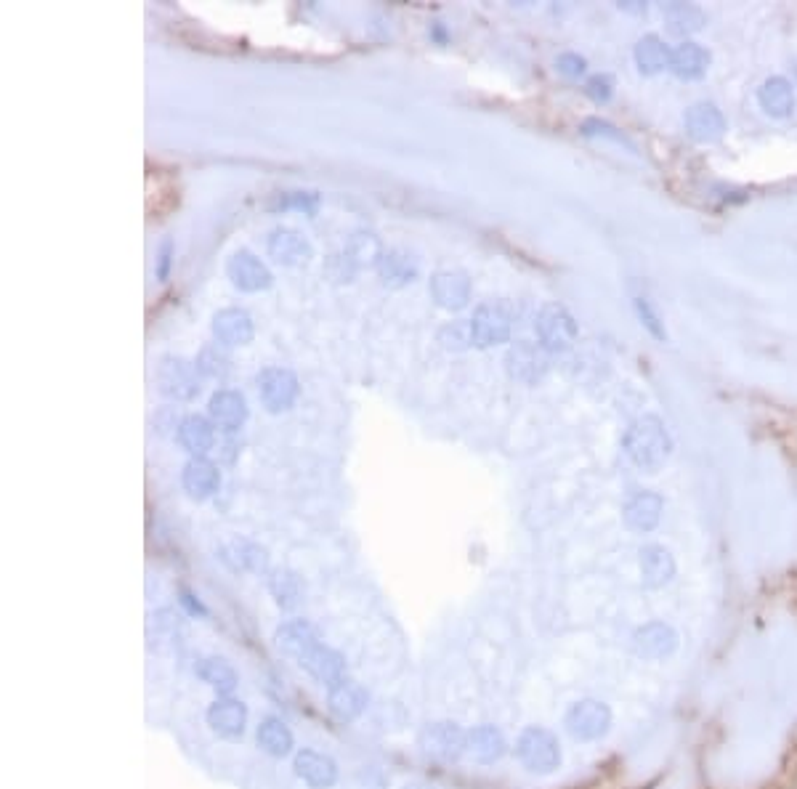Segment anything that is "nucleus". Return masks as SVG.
I'll use <instances>...</instances> for the list:
<instances>
[{"mask_svg":"<svg viewBox=\"0 0 797 789\" xmlns=\"http://www.w3.org/2000/svg\"><path fill=\"white\" fill-rule=\"evenodd\" d=\"M622 447H625L627 457L646 473L662 471L673 455V439L657 415H643L635 423H630L625 439H622Z\"/></svg>","mask_w":797,"mask_h":789,"instance_id":"1","label":"nucleus"},{"mask_svg":"<svg viewBox=\"0 0 797 789\" xmlns=\"http://www.w3.org/2000/svg\"><path fill=\"white\" fill-rule=\"evenodd\" d=\"M516 758L529 774L548 776L561 766V744L553 731L542 726H529L521 731L516 742Z\"/></svg>","mask_w":797,"mask_h":789,"instance_id":"2","label":"nucleus"},{"mask_svg":"<svg viewBox=\"0 0 797 789\" xmlns=\"http://www.w3.org/2000/svg\"><path fill=\"white\" fill-rule=\"evenodd\" d=\"M471 335L473 346L479 349H492L500 343L511 341L513 330V306L508 301H487L473 311Z\"/></svg>","mask_w":797,"mask_h":789,"instance_id":"3","label":"nucleus"},{"mask_svg":"<svg viewBox=\"0 0 797 789\" xmlns=\"http://www.w3.org/2000/svg\"><path fill=\"white\" fill-rule=\"evenodd\" d=\"M202 375L184 356H163L157 364V391L173 402H192L200 394Z\"/></svg>","mask_w":797,"mask_h":789,"instance_id":"4","label":"nucleus"},{"mask_svg":"<svg viewBox=\"0 0 797 789\" xmlns=\"http://www.w3.org/2000/svg\"><path fill=\"white\" fill-rule=\"evenodd\" d=\"M612 707L601 699H580L564 715L566 731L577 742H598L612 731Z\"/></svg>","mask_w":797,"mask_h":789,"instance_id":"5","label":"nucleus"},{"mask_svg":"<svg viewBox=\"0 0 797 789\" xmlns=\"http://www.w3.org/2000/svg\"><path fill=\"white\" fill-rule=\"evenodd\" d=\"M418 744L428 758L452 763V760H460L468 752V731H463L457 723H449V720L428 723L420 731Z\"/></svg>","mask_w":797,"mask_h":789,"instance_id":"6","label":"nucleus"},{"mask_svg":"<svg viewBox=\"0 0 797 789\" xmlns=\"http://www.w3.org/2000/svg\"><path fill=\"white\" fill-rule=\"evenodd\" d=\"M534 327L545 351H566L577 341V322L561 303H545Z\"/></svg>","mask_w":797,"mask_h":789,"instance_id":"7","label":"nucleus"},{"mask_svg":"<svg viewBox=\"0 0 797 789\" xmlns=\"http://www.w3.org/2000/svg\"><path fill=\"white\" fill-rule=\"evenodd\" d=\"M681 646V635L667 622H646L633 633V654L646 662L670 659Z\"/></svg>","mask_w":797,"mask_h":789,"instance_id":"8","label":"nucleus"},{"mask_svg":"<svg viewBox=\"0 0 797 789\" xmlns=\"http://www.w3.org/2000/svg\"><path fill=\"white\" fill-rule=\"evenodd\" d=\"M256 388L269 412H285L298 396V378L287 367H264L256 375Z\"/></svg>","mask_w":797,"mask_h":789,"instance_id":"9","label":"nucleus"},{"mask_svg":"<svg viewBox=\"0 0 797 789\" xmlns=\"http://www.w3.org/2000/svg\"><path fill=\"white\" fill-rule=\"evenodd\" d=\"M505 370L511 375L513 380L519 383H527V386H534L545 378L548 372V351L542 343H532V341H519L513 343L508 354H505Z\"/></svg>","mask_w":797,"mask_h":789,"instance_id":"10","label":"nucleus"},{"mask_svg":"<svg viewBox=\"0 0 797 789\" xmlns=\"http://www.w3.org/2000/svg\"><path fill=\"white\" fill-rule=\"evenodd\" d=\"M226 277L232 279V285L242 293H261L269 290L274 277H271L269 266L250 250H237L226 261Z\"/></svg>","mask_w":797,"mask_h":789,"instance_id":"11","label":"nucleus"},{"mask_svg":"<svg viewBox=\"0 0 797 789\" xmlns=\"http://www.w3.org/2000/svg\"><path fill=\"white\" fill-rule=\"evenodd\" d=\"M266 250L282 266H303L314 258V248L311 242L303 237L301 232H295L290 226H277L271 229L269 240H266Z\"/></svg>","mask_w":797,"mask_h":789,"instance_id":"12","label":"nucleus"},{"mask_svg":"<svg viewBox=\"0 0 797 789\" xmlns=\"http://www.w3.org/2000/svg\"><path fill=\"white\" fill-rule=\"evenodd\" d=\"M208 412L213 426L221 428V431H240L248 420V402L240 391H232V388H218L216 394L210 396L208 402Z\"/></svg>","mask_w":797,"mask_h":789,"instance_id":"13","label":"nucleus"},{"mask_svg":"<svg viewBox=\"0 0 797 789\" xmlns=\"http://www.w3.org/2000/svg\"><path fill=\"white\" fill-rule=\"evenodd\" d=\"M431 295L442 309L457 311L471 301V277L460 269H447L434 274L431 279Z\"/></svg>","mask_w":797,"mask_h":789,"instance_id":"14","label":"nucleus"},{"mask_svg":"<svg viewBox=\"0 0 797 789\" xmlns=\"http://www.w3.org/2000/svg\"><path fill=\"white\" fill-rule=\"evenodd\" d=\"M686 133L699 144H712L723 139L726 133V117L710 101H699L686 109Z\"/></svg>","mask_w":797,"mask_h":789,"instance_id":"15","label":"nucleus"},{"mask_svg":"<svg viewBox=\"0 0 797 789\" xmlns=\"http://www.w3.org/2000/svg\"><path fill=\"white\" fill-rule=\"evenodd\" d=\"M181 487L189 497L194 500H208L210 495H216L221 487V473L218 465L210 463L208 457H192L181 471Z\"/></svg>","mask_w":797,"mask_h":789,"instance_id":"16","label":"nucleus"},{"mask_svg":"<svg viewBox=\"0 0 797 789\" xmlns=\"http://www.w3.org/2000/svg\"><path fill=\"white\" fill-rule=\"evenodd\" d=\"M274 641H277V649L282 651V654L293 657L295 662H301L314 646L322 643V638H319L317 627L311 625V622H306V619H293V622H285V625L279 627L277 635H274Z\"/></svg>","mask_w":797,"mask_h":789,"instance_id":"17","label":"nucleus"},{"mask_svg":"<svg viewBox=\"0 0 797 789\" xmlns=\"http://www.w3.org/2000/svg\"><path fill=\"white\" fill-rule=\"evenodd\" d=\"M213 335L221 346H248L253 341V319L245 309H221L213 314Z\"/></svg>","mask_w":797,"mask_h":789,"instance_id":"18","label":"nucleus"},{"mask_svg":"<svg viewBox=\"0 0 797 789\" xmlns=\"http://www.w3.org/2000/svg\"><path fill=\"white\" fill-rule=\"evenodd\" d=\"M675 566L673 553L665 545H643L641 548V577L643 585L649 590H659L670 585L675 580Z\"/></svg>","mask_w":797,"mask_h":789,"instance_id":"19","label":"nucleus"},{"mask_svg":"<svg viewBox=\"0 0 797 789\" xmlns=\"http://www.w3.org/2000/svg\"><path fill=\"white\" fill-rule=\"evenodd\" d=\"M298 665H301L311 678H317L319 683H325L327 689L346 678V659H343L335 649L325 646V643L314 646Z\"/></svg>","mask_w":797,"mask_h":789,"instance_id":"20","label":"nucleus"},{"mask_svg":"<svg viewBox=\"0 0 797 789\" xmlns=\"http://www.w3.org/2000/svg\"><path fill=\"white\" fill-rule=\"evenodd\" d=\"M293 768L298 779H303L311 789H330L338 782V766H335V760L322 755V752L301 750L295 755Z\"/></svg>","mask_w":797,"mask_h":789,"instance_id":"21","label":"nucleus"},{"mask_svg":"<svg viewBox=\"0 0 797 789\" xmlns=\"http://www.w3.org/2000/svg\"><path fill=\"white\" fill-rule=\"evenodd\" d=\"M662 508H665V503H662V497L657 492H638V495L627 500L625 508H622V516H625V524L633 532L646 534L651 529H657L659 519H662Z\"/></svg>","mask_w":797,"mask_h":789,"instance_id":"22","label":"nucleus"},{"mask_svg":"<svg viewBox=\"0 0 797 789\" xmlns=\"http://www.w3.org/2000/svg\"><path fill=\"white\" fill-rule=\"evenodd\" d=\"M327 707L333 712L338 720H354L359 718L367 707V691H364L362 683L351 681V678H343L335 686H330V694H327Z\"/></svg>","mask_w":797,"mask_h":789,"instance_id":"23","label":"nucleus"},{"mask_svg":"<svg viewBox=\"0 0 797 789\" xmlns=\"http://www.w3.org/2000/svg\"><path fill=\"white\" fill-rule=\"evenodd\" d=\"M178 444L192 457H205L216 444V426L202 415H186L178 420Z\"/></svg>","mask_w":797,"mask_h":789,"instance_id":"24","label":"nucleus"},{"mask_svg":"<svg viewBox=\"0 0 797 789\" xmlns=\"http://www.w3.org/2000/svg\"><path fill=\"white\" fill-rule=\"evenodd\" d=\"M208 723L218 736L237 739L245 734V726H248V707L237 699H218L210 704Z\"/></svg>","mask_w":797,"mask_h":789,"instance_id":"25","label":"nucleus"},{"mask_svg":"<svg viewBox=\"0 0 797 789\" xmlns=\"http://www.w3.org/2000/svg\"><path fill=\"white\" fill-rule=\"evenodd\" d=\"M508 742L497 726H476L468 731V755L481 766H492L505 758Z\"/></svg>","mask_w":797,"mask_h":789,"instance_id":"26","label":"nucleus"},{"mask_svg":"<svg viewBox=\"0 0 797 789\" xmlns=\"http://www.w3.org/2000/svg\"><path fill=\"white\" fill-rule=\"evenodd\" d=\"M758 104L768 117L784 120L795 112V88L787 78L774 75L758 88Z\"/></svg>","mask_w":797,"mask_h":789,"instance_id":"27","label":"nucleus"},{"mask_svg":"<svg viewBox=\"0 0 797 789\" xmlns=\"http://www.w3.org/2000/svg\"><path fill=\"white\" fill-rule=\"evenodd\" d=\"M378 274L383 279V285L388 287H404L410 285L412 279L418 277V258L407 253L402 248L386 250L378 261Z\"/></svg>","mask_w":797,"mask_h":789,"instance_id":"28","label":"nucleus"},{"mask_svg":"<svg viewBox=\"0 0 797 789\" xmlns=\"http://www.w3.org/2000/svg\"><path fill=\"white\" fill-rule=\"evenodd\" d=\"M670 70L673 75H678L681 80H699L705 78L707 70H710V51L699 43H681V46L673 51V59H670Z\"/></svg>","mask_w":797,"mask_h":789,"instance_id":"29","label":"nucleus"},{"mask_svg":"<svg viewBox=\"0 0 797 789\" xmlns=\"http://www.w3.org/2000/svg\"><path fill=\"white\" fill-rule=\"evenodd\" d=\"M673 51L665 46V40L659 35H643L635 46V64L643 75H657L665 67H670Z\"/></svg>","mask_w":797,"mask_h":789,"instance_id":"30","label":"nucleus"},{"mask_svg":"<svg viewBox=\"0 0 797 789\" xmlns=\"http://www.w3.org/2000/svg\"><path fill=\"white\" fill-rule=\"evenodd\" d=\"M665 22L667 30L678 35V38H686V35H694L705 27V11L694 3H667L665 6Z\"/></svg>","mask_w":797,"mask_h":789,"instance_id":"31","label":"nucleus"},{"mask_svg":"<svg viewBox=\"0 0 797 789\" xmlns=\"http://www.w3.org/2000/svg\"><path fill=\"white\" fill-rule=\"evenodd\" d=\"M386 253L383 242L375 237L372 232H354L346 242V261L354 266V269H362V266H378L380 256Z\"/></svg>","mask_w":797,"mask_h":789,"instance_id":"32","label":"nucleus"},{"mask_svg":"<svg viewBox=\"0 0 797 789\" xmlns=\"http://www.w3.org/2000/svg\"><path fill=\"white\" fill-rule=\"evenodd\" d=\"M258 747L271 755V758H285L293 752V734L290 728L277 718H266L261 726H258Z\"/></svg>","mask_w":797,"mask_h":789,"instance_id":"33","label":"nucleus"},{"mask_svg":"<svg viewBox=\"0 0 797 789\" xmlns=\"http://www.w3.org/2000/svg\"><path fill=\"white\" fill-rule=\"evenodd\" d=\"M221 553H224L221 558H224L226 564L232 566V569H242V572H264L266 561H269L266 550L248 540H232Z\"/></svg>","mask_w":797,"mask_h":789,"instance_id":"34","label":"nucleus"},{"mask_svg":"<svg viewBox=\"0 0 797 789\" xmlns=\"http://www.w3.org/2000/svg\"><path fill=\"white\" fill-rule=\"evenodd\" d=\"M197 673L208 686L218 691V694H232L234 686H237V673L234 667L221 657H208L202 659V665L197 667Z\"/></svg>","mask_w":797,"mask_h":789,"instance_id":"35","label":"nucleus"},{"mask_svg":"<svg viewBox=\"0 0 797 789\" xmlns=\"http://www.w3.org/2000/svg\"><path fill=\"white\" fill-rule=\"evenodd\" d=\"M269 590H271V596L277 598V604L285 606V609H290V606L298 604L303 596V585H301V580H298V574L287 572V569H277V572H271Z\"/></svg>","mask_w":797,"mask_h":789,"instance_id":"36","label":"nucleus"},{"mask_svg":"<svg viewBox=\"0 0 797 789\" xmlns=\"http://www.w3.org/2000/svg\"><path fill=\"white\" fill-rule=\"evenodd\" d=\"M226 346L216 343V346H205L197 356V370H200L202 378H224L229 372V356H226Z\"/></svg>","mask_w":797,"mask_h":789,"instance_id":"37","label":"nucleus"},{"mask_svg":"<svg viewBox=\"0 0 797 789\" xmlns=\"http://www.w3.org/2000/svg\"><path fill=\"white\" fill-rule=\"evenodd\" d=\"M582 136H588V139H612L617 141V144H625L627 149H635L633 141L627 139L625 133L617 128V125L606 123V120H601V117H588L585 123H582Z\"/></svg>","mask_w":797,"mask_h":789,"instance_id":"38","label":"nucleus"},{"mask_svg":"<svg viewBox=\"0 0 797 789\" xmlns=\"http://www.w3.org/2000/svg\"><path fill=\"white\" fill-rule=\"evenodd\" d=\"M439 341H442L447 349H465V346H471L473 343L471 322H463V319L449 322L447 327L439 330Z\"/></svg>","mask_w":797,"mask_h":789,"instance_id":"39","label":"nucleus"},{"mask_svg":"<svg viewBox=\"0 0 797 789\" xmlns=\"http://www.w3.org/2000/svg\"><path fill=\"white\" fill-rule=\"evenodd\" d=\"M635 311H638V319L643 322V327H646V330H649V333L654 335L657 341H665V338H667L665 322L659 319L657 309L651 306L649 298H643V295H638V298H635Z\"/></svg>","mask_w":797,"mask_h":789,"instance_id":"40","label":"nucleus"},{"mask_svg":"<svg viewBox=\"0 0 797 789\" xmlns=\"http://www.w3.org/2000/svg\"><path fill=\"white\" fill-rule=\"evenodd\" d=\"M585 93H588L596 104H606V101L612 99L614 80L609 78V75H593V78H588V83H585Z\"/></svg>","mask_w":797,"mask_h":789,"instance_id":"41","label":"nucleus"},{"mask_svg":"<svg viewBox=\"0 0 797 789\" xmlns=\"http://www.w3.org/2000/svg\"><path fill=\"white\" fill-rule=\"evenodd\" d=\"M319 197L314 192H287L282 200H279V208H298L306 210V213H314L317 208Z\"/></svg>","mask_w":797,"mask_h":789,"instance_id":"42","label":"nucleus"},{"mask_svg":"<svg viewBox=\"0 0 797 789\" xmlns=\"http://www.w3.org/2000/svg\"><path fill=\"white\" fill-rule=\"evenodd\" d=\"M556 67H558V72H561V75H566V78H580L582 72L588 70V62H585V59H582L580 54H572V51H566V54L558 56Z\"/></svg>","mask_w":797,"mask_h":789,"instance_id":"43","label":"nucleus"},{"mask_svg":"<svg viewBox=\"0 0 797 789\" xmlns=\"http://www.w3.org/2000/svg\"><path fill=\"white\" fill-rule=\"evenodd\" d=\"M171 240L163 242V248H160V266H157V277L165 279L168 277V266H171Z\"/></svg>","mask_w":797,"mask_h":789,"instance_id":"44","label":"nucleus"},{"mask_svg":"<svg viewBox=\"0 0 797 789\" xmlns=\"http://www.w3.org/2000/svg\"><path fill=\"white\" fill-rule=\"evenodd\" d=\"M620 8L622 11H635L638 14V11H646V3H620Z\"/></svg>","mask_w":797,"mask_h":789,"instance_id":"45","label":"nucleus"},{"mask_svg":"<svg viewBox=\"0 0 797 789\" xmlns=\"http://www.w3.org/2000/svg\"><path fill=\"white\" fill-rule=\"evenodd\" d=\"M404 789H434V787H426V784H410V787Z\"/></svg>","mask_w":797,"mask_h":789,"instance_id":"46","label":"nucleus"}]
</instances>
